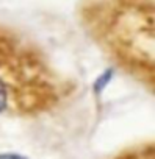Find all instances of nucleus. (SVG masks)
Masks as SVG:
<instances>
[{
    "label": "nucleus",
    "mask_w": 155,
    "mask_h": 159,
    "mask_svg": "<svg viewBox=\"0 0 155 159\" xmlns=\"http://www.w3.org/2000/svg\"><path fill=\"white\" fill-rule=\"evenodd\" d=\"M3 41L5 39L0 36V112H3L7 108H10L11 97H17L14 88L19 84L16 81V69L14 67L10 69V61L13 59H8L7 62L3 59V55L11 48V45H5Z\"/></svg>",
    "instance_id": "obj_1"
},
{
    "label": "nucleus",
    "mask_w": 155,
    "mask_h": 159,
    "mask_svg": "<svg viewBox=\"0 0 155 159\" xmlns=\"http://www.w3.org/2000/svg\"><path fill=\"white\" fill-rule=\"evenodd\" d=\"M0 159H25L16 153H0Z\"/></svg>",
    "instance_id": "obj_2"
}]
</instances>
